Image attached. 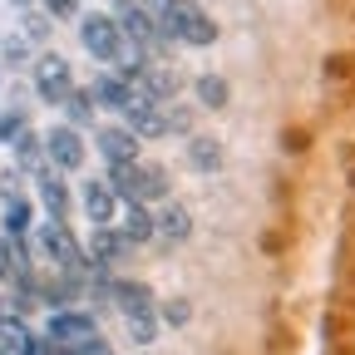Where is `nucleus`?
I'll list each match as a JSON object with an SVG mask.
<instances>
[{
	"mask_svg": "<svg viewBox=\"0 0 355 355\" xmlns=\"http://www.w3.org/2000/svg\"><path fill=\"white\" fill-rule=\"evenodd\" d=\"M109 301L123 311V326H128L133 345H153V336H158V311H153L148 282H109Z\"/></svg>",
	"mask_w": 355,
	"mask_h": 355,
	"instance_id": "obj_2",
	"label": "nucleus"
},
{
	"mask_svg": "<svg viewBox=\"0 0 355 355\" xmlns=\"http://www.w3.org/2000/svg\"><path fill=\"white\" fill-rule=\"evenodd\" d=\"M6 60H25V40H6Z\"/></svg>",
	"mask_w": 355,
	"mask_h": 355,
	"instance_id": "obj_26",
	"label": "nucleus"
},
{
	"mask_svg": "<svg viewBox=\"0 0 355 355\" xmlns=\"http://www.w3.org/2000/svg\"><path fill=\"white\" fill-rule=\"evenodd\" d=\"M139 89H144L153 104H173V99H178V89H183V79H178L173 64H148V69L139 74Z\"/></svg>",
	"mask_w": 355,
	"mask_h": 355,
	"instance_id": "obj_11",
	"label": "nucleus"
},
{
	"mask_svg": "<svg viewBox=\"0 0 355 355\" xmlns=\"http://www.w3.org/2000/svg\"><path fill=\"white\" fill-rule=\"evenodd\" d=\"M60 109L69 114V128H74V133H79V128H94V114H99V104H94V94H89V89H74Z\"/></svg>",
	"mask_w": 355,
	"mask_h": 355,
	"instance_id": "obj_16",
	"label": "nucleus"
},
{
	"mask_svg": "<svg viewBox=\"0 0 355 355\" xmlns=\"http://www.w3.org/2000/svg\"><path fill=\"white\" fill-rule=\"evenodd\" d=\"M109 193L119 198V202H153V198H168V173L158 168V163H119V168H109Z\"/></svg>",
	"mask_w": 355,
	"mask_h": 355,
	"instance_id": "obj_3",
	"label": "nucleus"
},
{
	"mask_svg": "<svg viewBox=\"0 0 355 355\" xmlns=\"http://www.w3.org/2000/svg\"><path fill=\"white\" fill-rule=\"evenodd\" d=\"M114 227H119V237H123L128 247H139V242L153 237V212H148L144 202H123V217L114 222Z\"/></svg>",
	"mask_w": 355,
	"mask_h": 355,
	"instance_id": "obj_15",
	"label": "nucleus"
},
{
	"mask_svg": "<svg viewBox=\"0 0 355 355\" xmlns=\"http://www.w3.org/2000/svg\"><path fill=\"white\" fill-rule=\"evenodd\" d=\"M153 237H163V242H188V237H193V212H188L183 202H163V207L153 212Z\"/></svg>",
	"mask_w": 355,
	"mask_h": 355,
	"instance_id": "obj_9",
	"label": "nucleus"
},
{
	"mask_svg": "<svg viewBox=\"0 0 355 355\" xmlns=\"http://www.w3.org/2000/svg\"><path fill=\"white\" fill-rule=\"evenodd\" d=\"M25 40H50V15L44 10H25Z\"/></svg>",
	"mask_w": 355,
	"mask_h": 355,
	"instance_id": "obj_21",
	"label": "nucleus"
},
{
	"mask_svg": "<svg viewBox=\"0 0 355 355\" xmlns=\"http://www.w3.org/2000/svg\"><path fill=\"white\" fill-rule=\"evenodd\" d=\"M133 89H139V84H128V79H119V74H99L89 94H94V104H99V109H114V114H123V109L133 104Z\"/></svg>",
	"mask_w": 355,
	"mask_h": 355,
	"instance_id": "obj_14",
	"label": "nucleus"
},
{
	"mask_svg": "<svg viewBox=\"0 0 355 355\" xmlns=\"http://www.w3.org/2000/svg\"><path fill=\"white\" fill-rule=\"evenodd\" d=\"M35 188H40V202H44V212H50V222L69 217V188H64V178L55 168H40L35 173Z\"/></svg>",
	"mask_w": 355,
	"mask_h": 355,
	"instance_id": "obj_10",
	"label": "nucleus"
},
{
	"mask_svg": "<svg viewBox=\"0 0 355 355\" xmlns=\"http://www.w3.org/2000/svg\"><path fill=\"white\" fill-rule=\"evenodd\" d=\"M35 94L44 104H64L74 94V69H69L64 55H40V64H35Z\"/></svg>",
	"mask_w": 355,
	"mask_h": 355,
	"instance_id": "obj_7",
	"label": "nucleus"
},
{
	"mask_svg": "<svg viewBox=\"0 0 355 355\" xmlns=\"http://www.w3.org/2000/svg\"><path fill=\"white\" fill-rule=\"evenodd\" d=\"M79 44L89 55H94L99 64H119L123 60V35L114 25V15H99V10H79Z\"/></svg>",
	"mask_w": 355,
	"mask_h": 355,
	"instance_id": "obj_4",
	"label": "nucleus"
},
{
	"mask_svg": "<svg viewBox=\"0 0 355 355\" xmlns=\"http://www.w3.org/2000/svg\"><path fill=\"white\" fill-rule=\"evenodd\" d=\"M94 148L109 158V168H119V163H139V139H133L123 123H104V128H94Z\"/></svg>",
	"mask_w": 355,
	"mask_h": 355,
	"instance_id": "obj_8",
	"label": "nucleus"
},
{
	"mask_svg": "<svg viewBox=\"0 0 355 355\" xmlns=\"http://www.w3.org/2000/svg\"><path fill=\"white\" fill-rule=\"evenodd\" d=\"M188 316H193V311H188L183 301H168V306H163V321H168V326H183Z\"/></svg>",
	"mask_w": 355,
	"mask_h": 355,
	"instance_id": "obj_24",
	"label": "nucleus"
},
{
	"mask_svg": "<svg viewBox=\"0 0 355 355\" xmlns=\"http://www.w3.org/2000/svg\"><path fill=\"white\" fill-rule=\"evenodd\" d=\"M50 20H79V0H40Z\"/></svg>",
	"mask_w": 355,
	"mask_h": 355,
	"instance_id": "obj_22",
	"label": "nucleus"
},
{
	"mask_svg": "<svg viewBox=\"0 0 355 355\" xmlns=\"http://www.w3.org/2000/svg\"><path fill=\"white\" fill-rule=\"evenodd\" d=\"M198 99H202L207 109H227L232 89H227V79H222V74H202V79H198Z\"/></svg>",
	"mask_w": 355,
	"mask_h": 355,
	"instance_id": "obj_20",
	"label": "nucleus"
},
{
	"mask_svg": "<svg viewBox=\"0 0 355 355\" xmlns=\"http://www.w3.org/2000/svg\"><path fill=\"white\" fill-rule=\"evenodd\" d=\"M10 148H15V163H20L25 173H40V168H50V163H44V148H40V133H30V128L20 133V139H15Z\"/></svg>",
	"mask_w": 355,
	"mask_h": 355,
	"instance_id": "obj_18",
	"label": "nucleus"
},
{
	"mask_svg": "<svg viewBox=\"0 0 355 355\" xmlns=\"http://www.w3.org/2000/svg\"><path fill=\"white\" fill-rule=\"evenodd\" d=\"M123 252H128V242L119 237V227H94V237H89V252H84V257L94 261V272H109V266H114Z\"/></svg>",
	"mask_w": 355,
	"mask_h": 355,
	"instance_id": "obj_13",
	"label": "nucleus"
},
{
	"mask_svg": "<svg viewBox=\"0 0 355 355\" xmlns=\"http://www.w3.org/2000/svg\"><path fill=\"white\" fill-rule=\"evenodd\" d=\"M10 6H15V10H30V0H10Z\"/></svg>",
	"mask_w": 355,
	"mask_h": 355,
	"instance_id": "obj_27",
	"label": "nucleus"
},
{
	"mask_svg": "<svg viewBox=\"0 0 355 355\" xmlns=\"http://www.w3.org/2000/svg\"><path fill=\"white\" fill-rule=\"evenodd\" d=\"M44 340L50 345H60V350H84L89 340H99V326H94V316H84V311H50V331H44Z\"/></svg>",
	"mask_w": 355,
	"mask_h": 355,
	"instance_id": "obj_5",
	"label": "nucleus"
},
{
	"mask_svg": "<svg viewBox=\"0 0 355 355\" xmlns=\"http://www.w3.org/2000/svg\"><path fill=\"white\" fill-rule=\"evenodd\" d=\"M158 35L168 44H193V50H207V44L217 40V25L202 6H193V0H173V6H163L158 15Z\"/></svg>",
	"mask_w": 355,
	"mask_h": 355,
	"instance_id": "obj_1",
	"label": "nucleus"
},
{
	"mask_svg": "<svg viewBox=\"0 0 355 355\" xmlns=\"http://www.w3.org/2000/svg\"><path fill=\"white\" fill-rule=\"evenodd\" d=\"M40 148H44V163H50L55 173H79L84 168V139H79L69 123H55L40 139Z\"/></svg>",
	"mask_w": 355,
	"mask_h": 355,
	"instance_id": "obj_6",
	"label": "nucleus"
},
{
	"mask_svg": "<svg viewBox=\"0 0 355 355\" xmlns=\"http://www.w3.org/2000/svg\"><path fill=\"white\" fill-rule=\"evenodd\" d=\"M25 232H30V202L20 193H10L6 198V237L10 242H25Z\"/></svg>",
	"mask_w": 355,
	"mask_h": 355,
	"instance_id": "obj_19",
	"label": "nucleus"
},
{
	"mask_svg": "<svg viewBox=\"0 0 355 355\" xmlns=\"http://www.w3.org/2000/svg\"><path fill=\"white\" fill-rule=\"evenodd\" d=\"M188 163H193L198 173H217V168H222V144L198 133V139H188Z\"/></svg>",
	"mask_w": 355,
	"mask_h": 355,
	"instance_id": "obj_17",
	"label": "nucleus"
},
{
	"mask_svg": "<svg viewBox=\"0 0 355 355\" xmlns=\"http://www.w3.org/2000/svg\"><path fill=\"white\" fill-rule=\"evenodd\" d=\"M114 212H119V198L109 193V183H104V178L84 183V217L94 222V227H114Z\"/></svg>",
	"mask_w": 355,
	"mask_h": 355,
	"instance_id": "obj_12",
	"label": "nucleus"
},
{
	"mask_svg": "<svg viewBox=\"0 0 355 355\" xmlns=\"http://www.w3.org/2000/svg\"><path fill=\"white\" fill-rule=\"evenodd\" d=\"M20 133H25V114H20V109H10L6 119H0V144H15Z\"/></svg>",
	"mask_w": 355,
	"mask_h": 355,
	"instance_id": "obj_23",
	"label": "nucleus"
},
{
	"mask_svg": "<svg viewBox=\"0 0 355 355\" xmlns=\"http://www.w3.org/2000/svg\"><path fill=\"white\" fill-rule=\"evenodd\" d=\"M74 355H114V350H109V340L99 336V340H89V345H84V350H74Z\"/></svg>",
	"mask_w": 355,
	"mask_h": 355,
	"instance_id": "obj_25",
	"label": "nucleus"
}]
</instances>
